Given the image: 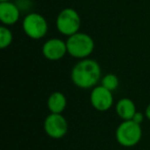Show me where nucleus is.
Wrapping results in <instances>:
<instances>
[{
	"label": "nucleus",
	"mask_w": 150,
	"mask_h": 150,
	"mask_svg": "<svg viewBox=\"0 0 150 150\" xmlns=\"http://www.w3.org/2000/svg\"><path fill=\"white\" fill-rule=\"evenodd\" d=\"M70 77L77 88L82 90L93 88L102 79L101 66L93 59H82L73 66Z\"/></svg>",
	"instance_id": "obj_1"
},
{
	"label": "nucleus",
	"mask_w": 150,
	"mask_h": 150,
	"mask_svg": "<svg viewBox=\"0 0 150 150\" xmlns=\"http://www.w3.org/2000/svg\"><path fill=\"white\" fill-rule=\"evenodd\" d=\"M67 52L75 59H86L93 54L95 50L94 39L91 35L83 32H77L69 36L66 40Z\"/></svg>",
	"instance_id": "obj_2"
},
{
	"label": "nucleus",
	"mask_w": 150,
	"mask_h": 150,
	"mask_svg": "<svg viewBox=\"0 0 150 150\" xmlns=\"http://www.w3.org/2000/svg\"><path fill=\"white\" fill-rule=\"evenodd\" d=\"M141 125L134 120H122L115 131V138L119 145L123 147H134L142 139Z\"/></svg>",
	"instance_id": "obj_3"
},
{
	"label": "nucleus",
	"mask_w": 150,
	"mask_h": 150,
	"mask_svg": "<svg viewBox=\"0 0 150 150\" xmlns=\"http://www.w3.org/2000/svg\"><path fill=\"white\" fill-rule=\"evenodd\" d=\"M56 26L61 34L68 37L77 33L79 32L81 26V19L79 13L71 7L64 8L57 17Z\"/></svg>",
	"instance_id": "obj_4"
},
{
	"label": "nucleus",
	"mask_w": 150,
	"mask_h": 150,
	"mask_svg": "<svg viewBox=\"0 0 150 150\" xmlns=\"http://www.w3.org/2000/svg\"><path fill=\"white\" fill-rule=\"evenodd\" d=\"M23 30L29 38L38 40L46 35L48 25L45 18L37 13H28L23 20Z\"/></svg>",
	"instance_id": "obj_5"
},
{
	"label": "nucleus",
	"mask_w": 150,
	"mask_h": 150,
	"mask_svg": "<svg viewBox=\"0 0 150 150\" xmlns=\"http://www.w3.org/2000/svg\"><path fill=\"white\" fill-rule=\"evenodd\" d=\"M44 131L52 139H61L68 132L67 119L61 113H50L44 119Z\"/></svg>",
	"instance_id": "obj_6"
},
{
	"label": "nucleus",
	"mask_w": 150,
	"mask_h": 150,
	"mask_svg": "<svg viewBox=\"0 0 150 150\" xmlns=\"http://www.w3.org/2000/svg\"><path fill=\"white\" fill-rule=\"evenodd\" d=\"M92 106L100 112H106L113 106V94L103 86H96L92 88L90 96Z\"/></svg>",
	"instance_id": "obj_7"
},
{
	"label": "nucleus",
	"mask_w": 150,
	"mask_h": 150,
	"mask_svg": "<svg viewBox=\"0 0 150 150\" xmlns=\"http://www.w3.org/2000/svg\"><path fill=\"white\" fill-rule=\"evenodd\" d=\"M68 54L66 41L60 38H50L42 45V54L50 61H59Z\"/></svg>",
	"instance_id": "obj_8"
},
{
	"label": "nucleus",
	"mask_w": 150,
	"mask_h": 150,
	"mask_svg": "<svg viewBox=\"0 0 150 150\" xmlns=\"http://www.w3.org/2000/svg\"><path fill=\"white\" fill-rule=\"evenodd\" d=\"M21 11L20 8L11 1L0 2V21L4 26L15 25L20 20Z\"/></svg>",
	"instance_id": "obj_9"
},
{
	"label": "nucleus",
	"mask_w": 150,
	"mask_h": 150,
	"mask_svg": "<svg viewBox=\"0 0 150 150\" xmlns=\"http://www.w3.org/2000/svg\"><path fill=\"white\" fill-rule=\"evenodd\" d=\"M115 111L122 120H131L137 112V108L133 100L129 98H122L115 105Z\"/></svg>",
	"instance_id": "obj_10"
},
{
	"label": "nucleus",
	"mask_w": 150,
	"mask_h": 150,
	"mask_svg": "<svg viewBox=\"0 0 150 150\" xmlns=\"http://www.w3.org/2000/svg\"><path fill=\"white\" fill-rule=\"evenodd\" d=\"M67 107V99L63 93L54 92L47 99V108L50 113H61L62 114Z\"/></svg>",
	"instance_id": "obj_11"
},
{
	"label": "nucleus",
	"mask_w": 150,
	"mask_h": 150,
	"mask_svg": "<svg viewBox=\"0 0 150 150\" xmlns=\"http://www.w3.org/2000/svg\"><path fill=\"white\" fill-rule=\"evenodd\" d=\"M101 86H103L104 88H108L109 91L113 92L115 91L119 86V80L118 77L113 73H108V74L104 75L101 79Z\"/></svg>",
	"instance_id": "obj_12"
},
{
	"label": "nucleus",
	"mask_w": 150,
	"mask_h": 150,
	"mask_svg": "<svg viewBox=\"0 0 150 150\" xmlns=\"http://www.w3.org/2000/svg\"><path fill=\"white\" fill-rule=\"evenodd\" d=\"M13 33L8 29V27L1 26L0 27V47L2 48V50L8 47L11 44V42H13Z\"/></svg>",
	"instance_id": "obj_13"
},
{
	"label": "nucleus",
	"mask_w": 150,
	"mask_h": 150,
	"mask_svg": "<svg viewBox=\"0 0 150 150\" xmlns=\"http://www.w3.org/2000/svg\"><path fill=\"white\" fill-rule=\"evenodd\" d=\"M144 117H145V114H143V113H141V112H138L137 111V112L135 113V115L133 116V118H132V120H134L135 122L141 125L144 120Z\"/></svg>",
	"instance_id": "obj_14"
},
{
	"label": "nucleus",
	"mask_w": 150,
	"mask_h": 150,
	"mask_svg": "<svg viewBox=\"0 0 150 150\" xmlns=\"http://www.w3.org/2000/svg\"><path fill=\"white\" fill-rule=\"evenodd\" d=\"M145 116L150 120V104H148V106L145 109Z\"/></svg>",
	"instance_id": "obj_15"
},
{
	"label": "nucleus",
	"mask_w": 150,
	"mask_h": 150,
	"mask_svg": "<svg viewBox=\"0 0 150 150\" xmlns=\"http://www.w3.org/2000/svg\"><path fill=\"white\" fill-rule=\"evenodd\" d=\"M1 1H11V0H0V2H1Z\"/></svg>",
	"instance_id": "obj_16"
}]
</instances>
